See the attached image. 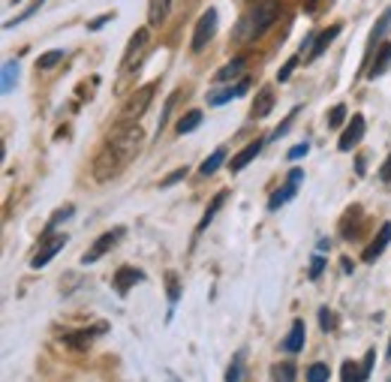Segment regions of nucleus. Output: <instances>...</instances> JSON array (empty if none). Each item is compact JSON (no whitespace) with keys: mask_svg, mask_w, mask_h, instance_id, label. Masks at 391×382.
<instances>
[{"mask_svg":"<svg viewBox=\"0 0 391 382\" xmlns=\"http://www.w3.org/2000/svg\"><path fill=\"white\" fill-rule=\"evenodd\" d=\"M142 142H144V133H142L139 123H127V127L111 133L108 142L103 144V151L94 156V178L97 181H111V178H118L139 156Z\"/></svg>","mask_w":391,"mask_h":382,"instance_id":"nucleus-1","label":"nucleus"},{"mask_svg":"<svg viewBox=\"0 0 391 382\" xmlns=\"http://www.w3.org/2000/svg\"><path fill=\"white\" fill-rule=\"evenodd\" d=\"M280 18V0H259L247 16L238 21V27H235V39L241 42V46H250V42L262 39L268 30L274 27V21Z\"/></svg>","mask_w":391,"mask_h":382,"instance_id":"nucleus-2","label":"nucleus"},{"mask_svg":"<svg viewBox=\"0 0 391 382\" xmlns=\"http://www.w3.org/2000/svg\"><path fill=\"white\" fill-rule=\"evenodd\" d=\"M217 9L214 6H208L202 16H199V21H196V30H193V42H190V49H193L196 54L199 51H205V46L211 39H214V33H217Z\"/></svg>","mask_w":391,"mask_h":382,"instance_id":"nucleus-3","label":"nucleus"},{"mask_svg":"<svg viewBox=\"0 0 391 382\" xmlns=\"http://www.w3.org/2000/svg\"><path fill=\"white\" fill-rule=\"evenodd\" d=\"M124 235H127V229L124 226H115V229H111V232H103V235H99V238L91 244V247H87V250H85V256H82V265H94L97 259H103V256L111 250V247H115L120 238H124Z\"/></svg>","mask_w":391,"mask_h":382,"instance_id":"nucleus-4","label":"nucleus"},{"mask_svg":"<svg viewBox=\"0 0 391 382\" xmlns=\"http://www.w3.org/2000/svg\"><path fill=\"white\" fill-rule=\"evenodd\" d=\"M154 91H156V82H151V85L139 87V91L132 94V97L127 99V103H124V111H120V118H124L127 123L139 121V118L144 115V109L151 106V99H154Z\"/></svg>","mask_w":391,"mask_h":382,"instance_id":"nucleus-5","label":"nucleus"},{"mask_svg":"<svg viewBox=\"0 0 391 382\" xmlns=\"http://www.w3.org/2000/svg\"><path fill=\"white\" fill-rule=\"evenodd\" d=\"M66 241H70V238H66L63 232L51 235L49 241H42V244H39V250L30 256V268H46V265L54 259V256H58V253L63 250V247H66Z\"/></svg>","mask_w":391,"mask_h":382,"instance_id":"nucleus-6","label":"nucleus"},{"mask_svg":"<svg viewBox=\"0 0 391 382\" xmlns=\"http://www.w3.org/2000/svg\"><path fill=\"white\" fill-rule=\"evenodd\" d=\"M364 130H367V121H364V115H352V121L346 123V130H343V136H340V142H337V148L346 154V151H352L355 144H359L361 139H364Z\"/></svg>","mask_w":391,"mask_h":382,"instance_id":"nucleus-7","label":"nucleus"},{"mask_svg":"<svg viewBox=\"0 0 391 382\" xmlns=\"http://www.w3.org/2000/svg\"><path fill=\"white\" fill-rule=\"evenodd\" d=\"M388 244H391V223H383V226H379V232H376V238L364 247L361 259H364V262H376L379 256L385 253V247H388Z\"/></svg>","mask_w":391,"mask_h":382,"instance_id":"nucleus-8","label":"nucleus"},{"mask_svg":"<svg viewBox=\"0 0 391 382\" xmlns=\"http://www.w3.org/2000/svg\"><path fill=\"white\" fill-rule=\"evenodd\" d=\"M262 148H265V139H256V142L247 144V148H241V151L229 160V172H241V168H247V166L256 160V156L262 154Z\"/></svg>","mask_w":391,"mask_h":382,"instance_id":"nucleus-9","label":"nucleus"},{"mask_svg":"<svg viewBox=\"0 0 391 382\" xmlns=\"http://www.w3.org/2000/svg\"><path fill=\"white\" fill-rule=\"evenodd\" d=\"M271 109H274V87L265 85V87H259V94H256V99H253L250 118L253 121H262V118L271 115Z\"/></svg>","mask_w":391,"mask_h":382,"instance_id":"nucleus-10","label":"nucleus"},{"mask_svg":"<svg viewBox=\"0 0 391 382\" xmlns=\"http://www.w3.org/2000/svg\"><path fill=\"white\" fill-rule=\"evenodd\" d=\"M142 280H144V274L139 271V268H130V265L118 268V271H115V289H118V295H127V292L136 286V283H142Z\"/></svg>","mask_w":391,"mask_h":382,"instance_id":"nucleus-11","label":"nucleus"},{"mask_svg":"<svg viewBox=\"0 0 391 382\" xmlns=\"http://www.w3.org/2000/svg\"><path fill=\"white\" fill-rule=\"evenodd\" d=\"M148 39H151V33H148V27H139V30H136V33H132V37H130V46H127V54H124V61H120V66H124V70H127V66H130V63L136 61L139 54L144 51V46H148Z\"/></svg>","mask_w":391,"mask_h":382,"instance_id":"nucleus-12","label":"nucleus"},{"mask_svg":"<svg viewBox=\"0 0 391 382\" xmlns=\"http://www.w3.org/2000/svg\"><path fill=\"white\" fill-rule=\"evenodd\" d=\"M172 4L175 0H151L148 4V27H163L166 18L172 13Z\"/></svg>","mask_w":391,"mask_h":382,"instance_id":"nucleus-13","label":"nucleus"},{"mask_svg":"<svg viewBox=\"0 0 391 382\" xmlns=\"http://www.w3.org/2000/svg\"><path fill=\"white\" fill-rule=\"evenodd\" d=\"M304 337H307V325H304V319H295L292 322V331H289V337L283 340V350L286 352H301L304 350Z\"/></svg>","mask_w":391,"mask_h":382,"instance_id":"nucleus-14","label":"nucleus"},{"mask_svg":"<svg viewBox=\"0 0 391 382\" xmlns=\"http://www.w3.org/2000/svg\"><path fill=\"white\" fill-rule=\"evenodd\" d=\"M388 66H391V42H383V46L376 49V58H373V63H371V70H367V78L385 75Z\"/></svg>","mask_w":391,"mask_h":382,"instance_id":"nucleus-15","label":"nucleus"},{"mask_svg":"<svg viewBox=\"0 0 391 382\" xmlns=\"http://www.w3.org/2000/svg\"><path fill=\"white\" fill-rule=\"evenodd\" d=\"M340 30H343L340 25H334V27H328V30H322V33H319V37H316V42H313V49H310V54H307V61H316V58H319V54H322V51H325V49L331 46V42H334V39H337V33H340Z\"/></svg>","mask_w":391,"mask_h":382,"instance_id":"nucleus-16","label":"nucleus"},{"mask_svg":"<svg viewBox=\"0 0 391 382\" xmlns=\"http://www.w3.org/2000/svg\"><path fill=\"white\" fill-rule=\"evenodd\" d=\"M247 87H250V82H247V78H241V82L235 85V87H226V91H220V94H214V97H208V103H211V106H226L229 99H238V97L247 94Z\"/></svg>","mask_w":391,"mask_h":382,"instance_id":"nucleus-17","label":"nucleus"},{"mask_svg":"<svg viewBox=\"0 0 391 382\" xmlns=\"http://www.w3.org/2000/svg\"><path fill=\"white\" fill-rule=\"evenodd\" d=\"M385 33H391V6L385 9L383 16H379V21H376V27L371 30V37H367V46H371V49H376V46H383Z\"/></svg>","mask_w":391,"mask_h":382,"instance_id":"nucleus-18","label":"nucleus"},{"mask_svg":"<svg viewBox=\"0 0 391 382\" xmlns=\"http://www.w3.org/2000/svg\"><path fill=\"white\" fill-rule=\"evenodd\" d=\"M103 331H106V325H97V328H87V331H75L73 337H66V343H70L73 350H85V346H91Z\"/></svg>","mask_w":391,"mask_h":382,"instance_id":"nucleus-19","label":"nucleus"},{"mask_svg":"<svg viewBox=\"0 0 391 382\" xmlns=\"http://www.w3.org/2000/svg\"><path fill=\"white\" fill-rule=\"evenodd\" d=\"M295 193H298V184H292V181H286L280 190H277V193L268 199V211H277V208H283L286 202H292L295 199Z\"/></svg>","mask_w":391,"mask_h":382,"instance_id":"nucleus-20","label":"nucleus"},{"mask_svg":"<svg viewBox=\"0 0 391 382\" xmlns=\"http://www.w3.org/2000/svg\"><path fill=\"white\" fill-rule=\"evenodd\" d=\"M226 199H229V193H226V190H223V193H217L214 199H211V205H208V211H205V217L199 220L196 232H205V229L211 226V220H214V217H217V211H220L223 205H226Z\"/></svg>","mask_w":391,"mask_h":382,"instance_id":"nucleus-21","label":"nucleus"},{"mask_svg":"<svg viewBox=\"0 0 391 382\" xmlns=\"http://www.w3.org/2000/svg\"><path fill=\"white\" fill-rule=\"evenodd\" d=\"M244 66H247V58H232L214 78H217V82H232V78H238L244 73Z\"/></svg>","mask_w":391,"mask_h":382,"instance_id":"nucleus-22","label":"nucleus"},{"mask_svg":"<svg viewBox=\"0 0 391 382\" xmlns=\"http://www.w3.org/2000/svg\"><path fill=\"white\" fill-rule=\"evenodd\" d=\"M199 123H202V111H187V115L181 118V121H178V133H181V136H187V133H193V130H199Z\"/></svg>","mask_w":391,"mask_h":382,"instance_id":"nucleus-23","label":"nucleus"},{"mask_svg":"<svg viewBox=\"0 0 391 382\" xmlns=\"http://www.w3.org/2000/svg\"><path fill=\"white\" fill-rule=\"evenodd\" d=\"M223 163H226V148H217V151L211 154V156H208V160H205L202 166H199V172H202V175H214V172H217V168H220Z\"/></svg>","mask_w":391,"mask_h":382,"instance_id":"nucleus-24","label":"nucleus"},{"mask_svg":"<svg viewBox=\"0 0 391 382\" xmlns=\"http://www.w3.org/2000/svg\"><path fill=\"white\" fill-rule=\"evenodd\" d=\"M63 58H66V51H63V49H54V51L39 54V58H37V70H51V66H58Z\"/></svg>","mask_w":391,"mask_h":382,"instance_id":"nucleus-25","label":"nucleus"},{"mask_svg":"<svg viewBox=\"0 0 391 382\" xmlns=\"http://www.w3.org/2000/svg\"><path fill=\"white\" fill-rule=\"evenodd\" d=\"M15 82H18V63L15 61H6L4 63V94L13 91Z\"/></svg>","mask_w":391,"mask_h":382,"instance_id":"nucleus-26","label":"nucleus"},{"mask_svg":"<svg viewBox=\"0 0 391 382\" xmlns=\"http://www.w3.org/2000/svg\"><path fill=\"white\" fill-rule=\"evenodd\" d=\"M42 4H46V0H33V4H30V6H27V9H25V13H21V16H15L13 21H4V30H9V27H15V25H21V21H27L30 16H37Z\"/></svg>","mask_w":391,"mask_h":382,"instance_id":"nucleus-27","label":"nucleus"},{"mask_svg":"<svg viewBox=\"0 0 391 382\" xmlns=\"http://www.w3.org/2000/svg\"><path fill=\"white\" fill-rule=\"evenodd\" d=\"M274 382H295V364L292 362H283L274 367Z\"/></svg>","mask_w":391,"mask_h":382,"instance_id":"nucleus-28","label":"nucleus"},{"mask_svg":"<svg viewBox=\"0 0 391 382\" xmlns=\"http://www.w3.org/2000/svg\"><path fill=\"white\" fill-rule=\"evenodd\" d=\"M226 382H244V358L241 355L232 358V364L226 370Z\"/></svg>","mask_w":391,"mask_h":382,"instance_id":"nucleus-29","label":"nucleus"},{"mask_svg":"<svg viewBox=\"0 0 391 382\" xmlns=\"http://www.w3.org/2000/svg\"><path fill=\"white\" fill-rule=\"evenodd\" d=\"M328 379H331L328 364H310V370H307V382H328Z\"/></svg>","mask_w":391,"mask_h":382,"instance_id":"nucleus-30","label":"nucleus"},{"mask_svg":"<svg viewBox=\"0 0 391 382\" xmlns=\"http://www.w3.org/2000/svg\"><path fill=\"white\" fill-rule=\"evenodd\" d=\"M73 211H75L73 205H63V208H58V211H54V217L49 220V232H51V229H58L61 223H66V220H70V217H73Z\"/></svg>","mask_w":391,"mask_h":382,"instance_id":"nucleus-31","label":"nucleus"},{"mask_svg":"<svg viewBox=\"0 0 391 382\" xmlns=\"http://www.w3.org/2000/svg\"><path fill=\"white\" fill-rule=\"evenodd\" d=\"M340 374H343V382H364L361 367H355L352 362H346V364L340 367Z\"/></svg>","mask_w":391,"mask_h":382,"instance_id":"nucleus-32","label":"nucleus"},{"mask_svg":"<svg viewBox=\"0 0 391 382\" xmlns=\"http://www.w3.org/2000/svg\"><path fill=\"white\" fill-rule=\"evenodd\" d=\"M346 121V106L343 103H337L331 111H328V127H340V123Z\"/></svg>","mask_w":391,"mask_h":382,"instance_id":"nucleus-33","label":"nucleus"},{"mask_svg":"<svg viewBox=\"0 0 391 382\" xmlns=\"http://www.w3.org/2000/svg\"><path fill=\"white\" fill-rule=\"evenodd\" d=\"M181 178H187V168H175L172 175H166L163 181H160V190H166V187H172V184H178Z\"/></svg>","mask_w":391,"mask_h":382,"instance_id":"nucleus-34","label":"nucleus"},{"mask_svg":"<svg viewBox=\"0 0 391 382\" xmlns=\"http://www.w3.org/2000/svg\"><path fill=\"white\" fill-rule=\"evenodd\" d=\"M295 63H298V58H292V61H286L280 70H277V82H289V75H292V70H295Z\"/></svg>","mask_w":391,"mask_h":382,"instance_id":"nucleus-35","label":"nucleus"},{"mask_svg":"<svg viewBox=\"0 0 391 382\" xmlns=\"http://www.w3.org/2000/svg\"><path fill=\"white\" fill-rule=\"evenodd\" d=\"M319 325H322L325 331H331V328H334V313H331L328 307H322V310H319Z\"/></svg>","mask_w":391,"mask_h":382,"instance_id":"nucleus-36","label":"nucleus"},{"mask_svg":"<svg viewBox=\"0 0 391 382\" xmlns=\"http://www.w3.org/2000/svg\"><path fill=\"white\" fill-rule=\"evenodd\" d=\"M175 99H178V91L169 97V103H166V109H163V118H160V133L166 130V123H169V115H172V106H175Z\"/></svg>","mask_w":391,"mask_h":382,"instance_id":"nucleus-37","label":"nucleus"},{"mask_svg":"<svg viewBox=\"0 0 391 382\" xmlns=\"http://www.w3.org/2000/svg\"><path fill=\"white\" fill-rule=\"evenodd\" d=\"M322 268H325V259L322 256H313V265H310V280H316L322 274Z\"/></svg>","mask_w":391,"mask_h":382,"instance_id":"nucleus-38","label":"nucleus"},{"mask_svg":"<svg viewBox=\"0 0 391 382\" xmlns=\"http://www.w3.org/2000/svg\"><path fill=\"white\" fill-rule=\"evenodd\" d=\"M373 358H376V352L371 350L364 355V362H361V376H364V382H367V376H371V367H373Z\"/></svg>","mask_w":391,"mask_h":382,"instance_id":"nucleus-39","label":"nucleus"},{"mask_svg":"<svg viewBox=\"0 0 391 382\" xmlns=\"http://www.w3.org/2000/svg\"><path fill=\"white\" fill-rule=\"evenodd\" d=\"M111 18H115V13H106V16H99L97 21H91V25H87V30H99V27H106Z\"/></svg>","mask_w":391,"mask_h":382,"instance_id":"nucleus-40","label":"nucleus"},{"mask_svg":"<svg viewBox=\"0 0 391 382\" xmlns=\"http://www.w3.org/2000/svg\"><path fill=\"white\" fill-rule=\"evenodd\" d=\"M307 151H310L307 142H304V144H295V148L289 151V160H301V156H307Z\"/></svg>","mask_w":391,"mask_h":382,"instance_id":"nucleus-41","label":"nucleus"},{"mask_svg":"<svg viewBox=\"0 0 391 382\" xmlns=\"http://www.w3.org/2000/svg\"><path fill=\"white\" fill-rule=\"evenodd\" d=\"M166 280H169V298H172V304H175L178 295H181V289H178V277H175V274H169Z\"/></svg>","mask_w":391,"mask_h":382,"instance_id":"nucleus-42","label":"nucleus"},{"mask_svg":"<svg viewBox=\"0 0 391 382\" xmlns=\"http://www.w3.org/2000/svg\"><path fill=\"white\" fill-rule=\"evenodd\" d=\"M379 178H383V181H391V156L385 160V166L379 168Z\"/></svg>","mask_w":391,"mask_h":382,"instance_id":"nucleus-43","label":"nucleus"},{"mask_svg":"<svg viewBox=\"0 0 391 382\" xmlns=\"http://www.w3.org/2000/svg\"><path fill=\"white\" fill-rule=\"evenodd\" d=\"M289 181H292V184H301V181H304V172H301V168H292V172H289Z\"/></svg>","mask_w":391,"mask_h":382,"instance_id":"nucleus-44","label":"nucleus"},{"mask_svg":"<svg viewBox=\"0 0 391 382\" xmlns=\"http://www.w3.org/2000/svg\"><path fill=\"white\" fill-rule=\"evenodd\" d=\"M388 358H391V346H388Z\"/></svg>","mask_w":391,"mask_h":382,"instance_id":"nucleus-45","label":"nucleus"},{"mask_svg":"<svg viewBox=\"0 0 391 382\" xmlns=\"http://www.w3.org/2000/svg\"><path fill=\"white\" fill-rule=\"evenodd\" d=\"M13 4H21V0H13Z\"/></svg>","mask_w":391,"mask_h":382,"instance_id":"nucleus-46","label":"nucleus"},{"mask_svg":"<svg viewBox=\"0 0 391 382\" xmlns=\"http://www.w3.org/2000/svg\"><path fill=\"white\" fill-rule=\"evenodd\" d=\"M310 4H316V0H310Z\"/></svg>","mask_w":391,"mask_h":382,"instance_id":"nucleus-47","label":"nucleus"}]
</instances>
